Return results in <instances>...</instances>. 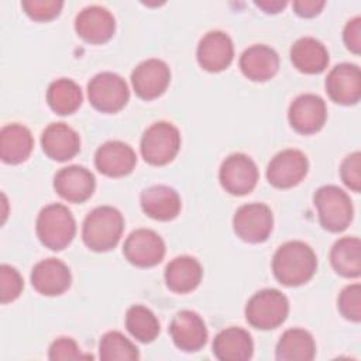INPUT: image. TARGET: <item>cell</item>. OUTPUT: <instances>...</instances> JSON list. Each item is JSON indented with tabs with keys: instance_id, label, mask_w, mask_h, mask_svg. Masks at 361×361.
Here are the masks:
<instances>
[{
	"instance_id": "6da1fadb",
	"label": "cell",
	"mask_w": 361,
	"mask_h": 361,
	"mask_svg": "<svg viewBox=\"0 0 361 361\" xmlns=\"http://www.w3.org/2000/svg\"><path fill=\"white\" fill-rule=\"evenodd\" d=\"M317 258L314 251L303 241H288L274 254L272 272L286 286L306 283L316 272Z\"/></svg>"
},
{
	"instance_id": "7a4b0ae2",
	"label": "cell",
	"mask_w": 361,
	"mask_h": 361,
	"mask_svg": "<svg viewBox=\"0 0 361 361\" xmlns=\"http://www.w3.org/2000/svg\"><path fill=\"white\" fill-rule=\"evenodd\" d=\"M123 230V214L116 207L99 206L85 217L82 238L93 251H109L117 245Z\"/></svg>"
},
{
	"instance_id": "3957f363",
	"label": "cell",
	"mask_w": 361,
	"mask_h": 361,
	"mask_svg": "<svg viewBox=\"0 0 361 361\" xmlns=\"http://www.w3.org/2000/svg\"><path fill=\"white\" fill-rule=\"evenodd\" d=\"M35 230L39 241L49 250L59 251L71 244L76 234V223L71 210L61 203H51L41 209Z\"/></svg>"
},
{
	"instance_id": "277c9868",
	"label": "cell",
	"mask_w": 361,
	"mask_h": 361,
	"mask_svg": "<svg viewBox=\"0 0 361 361\" xmlns=\"http://www.w3.org/2000/svg\"><path fill=\"white\" fill-rule=\"evenodd\" d=\"M313 202L323 228L331 233H340L350 226L354 214L353 202L338 186L326 185L319 188L313 196Z\"/></svg>"
},
{
	"instance_id": "5b68a950",
	"label": "cell",
	"mask_w": 361,
	"mask_h": 361,
	"mask_svg": "<svg viewBox=\"0 0 361 361\" xmlns=\"http://www.w3.org/2000/svg\"><path fill=\"white\" fill-rule=\"evenodd\" d=\"M289 313L288 298L278 289L267 288L254 293L245 306L247 322L259 330H271L282 324Z\"/></svg>"
},
{
	"instance_id": "8992f818",
	"label": "cell",
	"mask_w": 361,
	"mask_h": 361,
	"mask_svg": "<svg viewBox=\"0 0 361 361\" xmlns=\"http://www.w3.org/2000/svg\"><path fill=\"white\" fill-rule=\"evenodd\" d=\"M141 155L151 165H165L171 162L180 148L179 130L168 123L158 121L151 124L141 138Z\"/></svg>"
},
{
	"instance_id": "52a82bcc",
	"label": "cell",
	"mask_w": 361,
	"mask_h": 361,
	"mask_svg": "<svg viewBox=\"0 0 361 361\" xmlns=\"http://www.w3.org/2000/svg\"><path fill=\"white\" fill-rule=\"evenodd\" d=\"M87 97L96 110L102 113H116L127 104L130 90L120 75L102 72L90 79L87 85Z\"/></svg>"
},
{
	"instance_id": "ba28073f",
	"label": "cell",
	"mask_w": 361,
	"mask_h": 361,
	"mask_svg": "<svg viewBox=\"0 0 361 361\" xmlns=\"http://www.w3.org/2000/svg\"><path fill=\"white\" fill-rule=\"evenodd\" d=\"M274 226L271 209L264 203H248L237 209L233 217L235 234L247 243L265 241Z\"/></svg>"
},
{
	"instance_id": "9c48e42d",
	"label": "cell",
	"mask_w": 361,
	"mask_h": 361,
	"mask_svg": "<svg viewBox=\"0 0 361 361\" xmlns=\"http://www.w3.org/2000/svg\"><path fill=\"white\" fill-rule=\"evenodd\" d=\"M219 179L228 193L243 196L255 188L258 182V168L248 155L235 152L221 162Z\"/></svg>"
},
{
	"instance_id": "30bf717a",
	"label": "cell",
	"mask_w": 361,
	"mask_h": 361,
	"mask_svg": "<svg viewBox=\"0 0 361 361\" xmlns=\"http://www.w3.org/2000/svg\"><path fill=\"white\" fill-rule=\"evenodd\" d=\"M309 161L299 149H283L278 152L267 168L268 182L279 189L296 186L307 173Z\"/></svg>"
},
{
	"instance_id": "8fae6325",
	"label": "cell",
	"mask_w": 361,
	"mask_h": 361,
	"mask_svg": "<svg viewBox=\"0 0 361 361\" xmlns=\"http://www.w3.org/2000/svg\"><path fill=\"white\" fill-rule=\"evenodd\" d=\"M123 252L133 265L148 268L162 261L165 243L154 230L137 228L126 238Z\"/></svg>"
},
{
	"instance_id": "7c38bea8",
	"label": "cell",
	"mask_w": 361,
	"mask_h": 361,
	"mask_svg": "<svg viewBox=\"0 0 361 361\" xmlns=\"http://www.w3.org/2000/svg\"><path fill=\"white\" fill-rule=\"evenodd\" d=\"M288 118L292 128L300 134H314L326 123L327 109L324 100L313 93L298 96L289 106Z\"/></svg>"
},
{
	"instance_id": "4fadbf2b",
	"label": "cell",
	"mask_w": 361,
	"mask_h": 361,
	"mask_svg": "<svg viewBox=\"0 0 361 361\" xmlns=\"http://www.w3.org/2000/svg\"><path fill=\"white\" fill-rule=\"evenodd\" d=\"M171 80V71L168 65L157 58L145 59L140 62L133 73L131 83L138 97L144 100H152L161 96Z\"/></svg>"
},
{
	"instance_id": "5bb4252c",
	"label": "cell",
	"mask_w": 361,
	"mask_h": 361,
	"mask_svg": "<svg viewBox=\"0 0 361 361\" xmlns=\"http://www.w3.org/2000/svg\"><path fill=\"white\" fill-rule=\"evenodd\" d=\"M329 97L344 106L358 103L361 97V72L354 63L336 65L326 78Z\"/></svg>"
},
{
	"instance_id": "9a60e30c",
	"label": "cell",
	"mask_w": 361,
	"mask_h": 361,
	"mask_svg": "<svg viewBox=\"0 0 361 361\" xmlns=\"http://www.w3.org/2000/svg\"><path fill=\"white\" fill-rule=\"evenodd\" d=\"M175 345L186 353L199 351L207 341V329L203 319L192 310L178 312L169 326Z\"/></svg>"
},
{
	"instance_id": "2e32d148",
	"label": "cell",
	"mask_w": 361,
	"mask_h": 361,
	"mask_svg": "<svg viewBox=\"0 0 361 361\" xmlns=\"http://www.w3.org/2000/svg\"><path fill=\"white\" fill-rule=\"evenodd\" d=\"M96 180L93 173L80 165H71L59 169L54 178L56 193L72 203L87 200L94 192Z\"/></svg>"
},
{
	"instance_id": "e0dca14e",
	"label": "cell",
	"mask_w": 361,
	"mask_h": 361,
	"mask_svg": "<svg viewBox=\"0 0 361 361\" xmlns=\"http://www.w3.org/2000/svg\"><path fill=\"white\" fill-rule=\"evenodd\" d=\"M75 30L85 41L103 44L113 37L116 21L107 8L102 6H87L76 16Z\"/></svg>"
},
{
	"instance_id": "ac0fdd59",
	"label": "cell",
	"mask_w": 361,
	"mask_h": 361,
	"mask_svg": "<svg viewBox=\"0 0 361 361\" xmlns=\"http://www.w3.org/2000/svg\"><path fill=\"white\" fill-rule=\"evenodd\" d=\"M197 61L207 72H220L230 66L234 56L231 38L223 31H209L197 45Z\"/></svg>"
},
{
	"instance_id": "d6986e66",
	"label": "cell",
	"mask_w": 361,
	"mask_h": 361,
	"mask_svg": "<svg viewBox=\"0 0 361 361\" xmlns=\"http://www.w3.org/2000/svg\"><path fill=\"white\" fill-rule=\"evenodd\" d=\"M71 271L65 262L58 258H47L37 262L31 271V283L34 289L45 296H56L71 286Z\"/></svg>"
},
{
	"instance_id": "ffe728a7",
	"label": "cell",
	"mask_w": 361,
	"mask_h": 361,
	"mask_svg": "<svg viewBox=\"0 0 361 361\" xmlns=\"http://www.w3.org/2000/svg\"><path fill=\"white\" fill-rule=\"evenodd\" d=\"M137 164L134 149L123 141H107L94 154V165L106 176L118 178L128 175Z\"/></svg>"
},
{
	"instance_id": "44dd1931",
	"label": "cell",
	"mask_w": 361,
	"mask_h": 361,
	"mask_svg": "<svg viewBox=\"0 0 361 361\" xmlns=\"http://www.w3.org/2000/svg\"><path fill=\"white\" fill-rule=\"evenodd\" d=\"M44 152L54 161L72 159L80 149V138L78 133L65 123L49 124L41 135Z\"/></svg>"
},
{
	"instance_id": "7402d4cb",
	"label": "cell",
	"mask_w": 361,
	"mask_h": 361,
	"mask_svg": "<svg viewBox=\"0 0 361 361\" xmlns=\"http://www.w3.org/2000/svg\"><path fill=\"white\" fill-rule=\"evenodd\" d=\"M241 72L254 82H265L274 78L279 69L276 51L264 44L248 47L240 56Z\"/></svg>"
},
{
	"instance_id": "603a6c76",
	"label": "cell",
	"mask_w": 361,
	"mask_h": 361,
	"mask_svg": "<svg viewBox=\"0 0 361 361\" xmlns=\"http://www.w3.org/2000/svg\"><path fill=\"white\" fill-rule=\"evenodd\" d=\"M251 334L241 327H227L213 340V354L220 361H245L252 357Z\"/></svg>"
},
{
	"instance_id": "cb8c5ba5",
	"label": "cell",
	"mask_w": 361,
	"mask_h": 361,
	"mask_svg": "<svg viewBox=\"0 0 361 361\" xmlns=\"http://www.w3.org/2000/svg\"><path fill=\"white\" fill-rule=\"evenodd\" d=\"M141 207L151 219L168 221L179 214L180 197L175 189L166 185H154L142 190Z\"/></svg>"
},
{
	"instance_id": "d4e9b609",
	"label": "cell",
	"mask_w": 361,
	"mask_h": 361,
	"mask_svg": "<svg viewBox=\"0 0 361 361\" xmlns=\"http://www.w3.org/2000/svg\"><path fill=\"white\" fill-rule=\"evenodd\" d=\"M34 147L31 131L23 124H7L0 131V158L6 164L24 162Z\"/></svg>"
},
{
	"instance_id": "484cf974",
	"label": "cell",
	"mask_w": 361,
	"mask_h": 361,
	"mask_svg": "<svg viewBox=\"0 0 361 361\" xmlns=\"http://www.w3.org/2000/svg\"><path fill=\"white\" fill-rule=\"evenodd\" d=\"M290 61L303 73H320L329 65V51L319 39L302 37L290 48Z\"/></svg>"
},
{
	"instance_id": "4316f807",
	"label": "cell",
	"mask_w": 361,
	"mask_h": 361,
	"mask_svg": "<svg viewBox=\"0 0 361 361\" xmlns=\"http://www.w3.org/2000/svg\"><path fill=\"white\" fill-rule=\"evenodd\" d=\"M202 275L200 262L190 255L176 257L165 268L166 286L176 293H188L196 289Z\"/></svg>"
},
{
	"instance_id": "83f0119b",
	"label": "cell",
	"mask_w": 361,
	"mask_h": 361,
	"mask_svg": "<svg viewBox=\"0 0 361 361\" xmlns=\"http://www.w3.org/2000/svg\"><path fill=\"white\" fill-rule=\"evenodd\" d=\"M275 355L279 361H310L316 355V344L305 329H288L276 344Z\"/></svg>"
},
{
	"instance_id": "f1b7e54d",
	"label": "cell",
	"mask_w": 361,
	"mask_h": 361,
	"mask_svg": "<svg viewBox=\"0 0 361 361\" xmlns=\"http://www.w3.org/2000/svg\"><path fill=\"white\" fill-rule=\"evenodd\" d=\"M330 262L334 271L345 278L361 275V243L357 237L337 240L330 251Z\"/></svg>"
},
{
	"instance_id": "f546056e",
	"label": "cell",
	"mask_w": 361,
	"mask_h": 361,
	"mask_svg": "<svg viewBox=\"0 0 361 361\" xmlns=\"http://www.w3.org/2000/svg\"><path fill=\"white\" fill-rule=\"evenodd\" d=\"M82 89L72 79L61 78L49 83L47 90V102L49 107L61 116L75 113L82 104Z\"/></svg>"
},
{
	"instance_id": "4dcf8cb0",
	"label": "cell",
	"mask_w": 361,
	"mask_h": 361,
	"mask_svg": "<svg viewBox=\"0 0 361 361\" xmlns=\"http://www.w3.org/2000/svg\"><path fill=\"white\" fill-rule=\"evenodd\" d=\"M126 327L130 334L141 343H151L159 334L157 316L142 305H134L127 310Z\"/></svg>"
},
{
	"instance_id": "1f68e13d",
	"label": "cell",
	"mask_w": 361,
	"mask_h": 361,
	"mask_svg": "<svg viewBox=\"0 0 361 361\" xmlns=\"http://www.w3.org/2000/svg\"><path fill=\"white\" fill-rule=\"evenodd\" d=\"M99 357L103 361H133L140 358V353L120 331H107L100 338Z\"/></svg>"
},
{
	"instance_id": "d6a6232c",
	"label": "cell",
	"mask_w": 361,
	"mask_h": 361,
	"mask_svg": "<svg viewBox=\"0 0 361 361\" xmlns=\"http://www.w3.org/2000/svg\"><path fill=\"white\" fill-rule=\"evenodd\" d=\"M24 288L20 272L11 265L0 267V300L3 305L16 300Z\"/></svg>"
},
{
	"instance_id": "836d02e7",
	"label": "cell",
	"mask_w": 361,
	"mask_h": 361,
	"mask_svg": "<svg viewBox=\"0 0 361 361\" xmlns=\"http://www.w3.org/2000/svg\"><path fill=\"white\" fill-rule=\"evenodd\" d=\"M338 310L343 317L351 322L361 320V285H347L338 296Z\"/></svg>"
},
{
	"instance_id": "e575fe53",
	"label": "cell",
	"mask_w": 361,
	"mask_h": 361,
	"mask_svg": "<svg viewBox=\"0 0 361 361\" xmlns=\"http://www.w3.org/2000/svg\"><path fill=\"white\" fill-rule=\"evenodd\" d=\"M21 6L32 20L48 21L59 14L63 3L61 0H25Z\"/></svg>"
},
{
	"instance_id": "d590c367",
	"label": "cell",
	"mask_w": 361,
	"mask_h": 361,
	"mask_svg": "<svg viewBox=\"0 0 361 361\" xmlns=\"http://www.w3.org/2000/svg\"><path fill=\"white\" fill-rule=\"evenodd\" d=\"M361 154L358 151L347 155L340 166V176L353 192L361 190Z\"/></svg>"
},
{
	"instance_id": "8d00e7d4",
	"label": "cell",
	"mask_w": 361,
	"mask_h": 361,
	"mask_svg": "<svg viewBox=\"0 0 361 361\" xmlns=\"http://www.w3.org/2000/svg\"><path fill=\"white\" fill-rule=\"evenodd\" d=\"M49 360H80V358H92V355L82 354L79 345L75 340L69 337L56 338L48 351Z\"/></svg>"
},
{
	"instance_id": "74e56055",
	"label": "cell",
	"mask_w": 361,
	"mask_h": 361,
	"mask_svg": "<svg viewBox=\"0 0 361 361\" xmlns=\"http://www.w3.org/2000/svg\"><path fill=\"white\" fill-rule=\"evenodd\" d=\"M343 39L353 54L358 55L361 52V18L358 16L347 21L343 31Z\"/></svg>"
},
{
	"instance_id": "f35d334b",
	"label": "cell",
	"mask_w": 361,
	"mask_h": 361,
	"mask_svg": "<svg viewBox=\"0 0 361 361\" xmlns=\"http://www.w3.org/2000/svg\"><path fill=\"white\" fill-rule=\"evenodd\" d=\"M323 0H296L293 1V10L300 17H314L324 7Z\"/></svg>"
},
{
	"instance_id": "ab89813d",
	"label": "cell",
	"mask_w": 361,
	"mask_h": 361,
	"mask_svg": "<svg viewBox=\"0 0 361 361\" xmlns=\"http://www.w3.org/2000/svg\"><path fill=\"white\" fill-rule=\"evenodd\" d=\"M255 6H258L259 8H262L267 13H278L279 10H282L286 6V1H283V0H259V1H255Z\"/></svg>"
}]
</instances>
